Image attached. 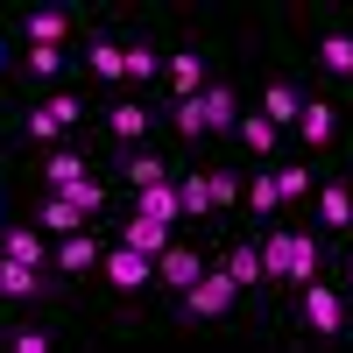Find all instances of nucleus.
<instances>
[{"label": "nucleus", "instance_id": "1", "mask_svg": "<svg viewBox=\"0 0 353 353\" xmlns=\"http://www.w3.org/2000/svg\"><path fill=\"white\" fill-rule=\"evenodd\" d=\"M318 261H325L318 233H304V226H290V233L269 226V233H261V269H269V283H311Z\"/></svg>", "mask_w": 353, "mask_h": 353}, {"label": "nucleus", "instance_id": "2", "mask_svg": "<svg viewBox=\"0 0 353 353\" xmlns=\"http://www.w3.org/2000/svg\"><path fill=\"white\" fill-rule=\"evenodd\" d=\"M78 121H85V99H78V92H43L36 106H28L21 134H28V141H43V149H64Z\"/></svg>", "mask_w": 353, "mask_h": 353}, {"label": "nucleus", "instance_id": "3", "mask_svg": "<svg viewBox=\"0 0 353 353\" xmlns=\"http://www.w3.org/2000/svg\"><path fill=\"white\" fill-rule=\"evenodd\" d=\"M297 290H304V332H311V339H339V332H346V283L311 276V283H297Z\"/></svg>", "mask_w": 353, "mask_h": 353}, {"label": "nucleus", "instance_id": "4", "mask_svg": "<svg viewBox=\"0 0 353 353\" xmlns=\"http://www.w3.org/2000/svg\"><path fill=\"white\" fill-rule=\"evenodd\" d=\"M233 297H241V283H233L219 261H205V276L184 290V318H205V325H212V318H226V311H233Z\"/></svg>", "mask_w": 353, "mask_h": 353}, {"label": "nucleus", "instance_id": "5", "mask_svg": "<svg viewBox=\"0 0 353 353\" xmlns=\"http://www.w3.org/2000/svg\"><path fill=\"white\" fill-rule=\"evenodd\" d=\"M99 276H106V290H121V297H134V290H149V276H156V254H141V248H106L99 254Z\"/></svg>", "mask_w": 353, "mask_h": 353}, {"label": "nucleus", "instance_id": "6", "mask_svg": "<svg viewBox=\"0 0 353 353\" xmlns=\"http://www.w3.org/2000/svg\"><path fill=\"white\" fill-rule=\"evenodd\" d=\"M297 141H304L311 156L339 149V106H332L325 92H304V113H297Z\"/></svg>", "mask_w": 353, "mask_h": 353}, {"label": "nucleus", "instance_id": "7", "mask_svg": "<svg viewBox=\"0 0 353 353\" xmlns=\"http://www.w3.org/2000/svg\"><path fill=\"white\" fill-rule=\"evenodd\" d=\"M311 212H318V233H353V184L346 176H325L311 191Z\"/></svg>", "mask_w": 353, "mask_h": 353}, {"label": "nucleus", "instance_id": "8", "mask_svg": "<svg viewBox=\"0 0 353 353\" xmlns=\"http://www.w3.org/2000/svg\"><path fill=\"white\" fill-rule=\"evenodd\" d=\"M99 254H106V248H99V233H64V241L50 248V269H57V276H92V269H99Z\"/></svg>", "mask_w": 353, "mask_h": 353}, {"label": "nucleus", "instance_id": "9", "mask_svg": "<svg viewBox=\"0 0 353 353\" xmlns=\"http://www.w3.org/2000/svg\"><path fill=\"white\" fill-rule=\"evenodd\" d=\"M36 297H50V269H28V261L0 254V304H36Z\"/></svg>", "mask_w": 353, "mask_h": 353}, {"label": "nucleus", "instance_id": "10", "mask_svg": "<svg viewBox=\"0 0 353 353\" xmlns=\"http://www.w3.org/2000/svg\"><path fill=\"white\" fill-rule=\"evenodd\" d=\"M36 226L64 241V233H85V226H92V212H85V205H71L64 191H43V198H36Z\"/></svg>", "mask_w": 353, "mask_h": 353}, {"label": "nucleus", "instance_id": "11", "mask_svg": "<svg viewBox=\"0 0 353 353\" xmlns=\"http://www.w3.org/2000/svg\"><path fill=\"white\" fill-rule=\"evenodd\" d=\"M198 106H205V134H233V121H241V92H233L226 78H205Z\"/></svg>", "mask_w": 353, "mask_h": 353}, {"label": "nucleus", "instance_id": "12", "mask_svg": "<svg viewBox=\"0 0 353 353\" xmlns=\"http://www.w3.org/2000/svg\"><path fill=\"white\" fill-rule=\"evenodd\" d=\"M205 78H212V64H205V50H176V57H163V85H170L176 99L205 92Z\"/></svg>", "mask_w": 353, "mask_h": 353}, {"label": "nucleus", "instance_id": "13", "mask_svg": "<svg viewBox=\"0 0 353 353\" xmlns=\"http://www.w3.org/2000/svg\"><path fill=\"white\" fill-rule=\"evenodd\" d=\"M156 276H163V283L176 290V297H184V290H191V283L205 276V254H198V248H184V241H170V248L156 254Z\"/></svg>", "mask_w": 353, "mask_h": 353}, {"label": "nucleus", "instance_id": "14", "mask_svg": "<svg viewBox=\"0 0 353 353\" xmlns=\"http://www.w3.org/2000/svg\"><path fill=\"white\" fill-rule=\"evenodd\" d=\"M254 113H261V121H276V128L290 134V128H297V113H304V92H297L290 78H269V85H261V106H254Z\"/></svg>", "mask_w": 353, "mask_h": 353}, {"label": "nucleus", "instance_id": "15", "mask_svg": "<svg viewBox=\"0 0 353 353\" xmlns=\"http://www.w3.org/2000/svg\"><path fill=\"white\" fill-rule=\"evenodd\" d=\"M318 71H332V78H353V28H339V21H325L318 28Z\"/></svg>", "mask_w": 353, "mask_h": 353}, {"label": "nucleus", "instance_id": "16", "mask_svg": "<svg viewBox=\"0 0 353 353\" xmlns=\"http://www.w3.org/2000/svg\"><path fill=\"white\" fill-rule=\"evenodd\" d=\"M36 176H43V191H78V184H85V176H92V163H85L78 149H50Z\"/></svg>", "mask_w": 353, "mask_h": 353}, {"label": "nucleus", "instance_id": "17", "mask_svg": "<svg viewBox=\"0 0 353 353\" xmlns=\"http://www.w3.org/2000/svg\"><path fill=\"white\" fill-rule=\"evenodd\" d=\"M176 212L184 219H219L212 212V170H176Z\"/></svg>", "mask_w": 353, "mask_h": 353}, {"label": "nucleus", "instance_id": "18", "mask_svg": "<svg viewBox=\"0 0 353 353\" xmlns=\"http://www.w3.org/2000/svg\"><path fill=\"white\" fill-rule=\"evenodd\" d=\"M233 141H241L254 163H269V156L283 149V128H276V121H261V113H241V121H233Z\"/></svg>", "mask_w": 353, "mask_h": 353}, {"label": "nucleus", "instance_id": "19", "mask_svg": "<svg viewBox=\"0 0 353 353\" xmlns=\"http://www.w3.org/2000/svg\"><path fill=\"white\" fill-rule=\"evenodd\" d=\"M219 269H226L233 283H241V297H248V290H269V269H261V241L226 248V261H219Z\"/></svg>", "mask_w": 353, "mask_h": 353}, {"label": "nucleus", "instance_id": "20", "mask_svg": "<svg viewBox=\"0 0 353 353\" xmlns=\"http://www.w3.org/2000/svg\"><path fill=\"white\" fill-rule=\"evenodd\" d=\"M170 176H176V170H170V156H163V149H134V156L121 163V184H128V191H149V184H170Z\"/></svg>", "mask_w": 353, "mask_h": 353}, {"label": "nucleus", "instance_id": "21", "mask_svg": "<svg viewBox=\"0 0 353 353\" xmlns=\"http://www.w3.org/2000/svg\"><path fill=\"white\" fill-rule=\"evenodd\" d=\"M0 254H8V261H28V269H50L43 226H0Z\"/></svg>", "mask_w": 353, "mask_h": 353}, {"label": "nucleus", "instance_id": "22", "mask_svg": "<svg viewBox=\"0 0 353 353\" xmlns=\"http://www.w3.org/2000/svg\"><path fill=\"white\" fill-rule=\"evenodd\" d=\"M21 36L43 43V50H64V43H71V8H36V14L21 21Z\"/></svg>", "mask_w": 353, "mask_h": 353}, {"label": "nucleus", "instance_id": "23", "mask_svg": "<svg viewBox=\"0 0 353 353\" xmlns=\"http://www.w3.org/2000/svg\"><path fill=\"white\" fill-rule=\"evenodd\" d=\"M149 128H156V121H149V106H141V99H113V106H106V134H113V141H141Z\"/></svg>", "mask_w": 353, "mask_h": 353}, {"label": "nucleus", "instance_id": "24", "mask_svg": "<svg viewBox=\"0 0 353 353\" xmlns=\"http://www.w3.org/2000/svg\"><path fill=\"white\" fill-rule=\"evenodd\" d=\"M163 78V50L156 43H121V85H149Z\"/></svg>", "mask_w": 353, "mask_h": 353}, {"label": "nucleus", "instance_id": "25", "mask_svg": "<svg viewBox=\"0 0 353 353\" xmlns=\"http://www.w3.org/2000/svg\"><path fill=\"white\" fill-rule=\"evenodd\" d=\"M170 233H176V226L141 219V212H128V219H121V241H128V248H141V254H163V248H170Z\"/></svg>", "mask_w": 353, "mask_h": 353}, {"label": "nucleus", "instance_id": "26", "mask_svg": "<svg viewBox=\"0 0 353 353\" xmlns=\"http://www.w3.org/2000/svg\"><path fill=\"white\" fill-rule=\"evenodd\" d=\"M241 205H248V212H261V219H269L276 205H283V191H276V170H269V163H261L254 176H241Z\"/></svg>", "mask_w": 353, "mask_h": 353}, {"label": "nucleus", "instance_id": "27", "mask_svg": "<svg viewBox=\"0 0 353 353\" xmlns=\"http://www.w3.org/2000/svg\"><path fill=\"white\" fill-rule=\"evenodd\" d=\"M276 170V191H283V205H304L311 191H318V170L311 163H269Z\"/></svg>", "mask_w": 353, "mask_h": 353}, {"label": "nucleus", "instance_id": "28", "mask_svg": "<svg viewBox=\"0 0 353 353\" xmlns=\"http://www.w3.org/2000/svg\"><path fill=\"white\" fill-rule=\"evenodd\" d=\"M134 212H141V219H163V226H176V219H184V212H176V176H170V184L134 191Z\"/></svg>", "mask_w": 353, "mask_h": 353}, {"label": "nucleus", "instance_id": "29", "mask_svg": "<svg viewBox=\"0 0 353 353\" xmlns=\"http://www.w3.org/2000/svg\"><path fill=\"white\" fill-rule=\"evenodd\" d=\"M85 71L106 78V85H121V43H113V36H92V43H85Z\"/></svg>", "mask_w": 353, "mask_h": 353}, {"label": "nucleus", "instance_id": "30", "mask_svg": "<svg viewBox=\"0 0 353 353\" xmlns=\"http://www.w3.org/2000/svg\"><path fill=\"white\" fill-rule=\"evenodd\" d=\"M8 353H57V332L50 325H14L8 332Z\"/></svg>", "mask_w": 353, "mask_h": 353}, {"label": "nucleus", "instance_id": "31", "mask_svg": "<svg viewBox=\"0 0 353 353\" xmlns=\"http://www.w3.org/2000/svg\"><path fill=\"white\" fill-rule=\"evenodd\" d=\"M170 121H176V141H198V134H205V106H198V92H191V99H176Z\"/></svg>", "mask_w": 353, "mask_h": 353}, {"label": "nucleus", "instance_id": "32", "mask_svg": "<svg viewBox=\"0 0 353 353\" xmlns=\"http://www.w3.org/2000/svg\"><path fill=\"white\" fill-rule=\"evenodd\" d=\"M28 78H57L64 71V50H43V43H28V64H21Z\"/></svg>", "mask_w": 353, "mask_h": 353}, {"label": "nucleus", "instance_id": "33", "mask_svg": "<svg viewBox=\"0 0 353 353\" xmlns=\"http://www.w3.org/2000/svg\"><path fill=\"white\" fill-rule=\"evenodd\" d=\"M226 205H241V176H233V170H212V212H226Z\"/></svg>", "mask_w": 353, "mask_h": 353}, {"label": "nucleus", "instance_id": "34", "mask_svg": "<svg viewBox=\"0 0 353 353\" xmlns=\"http://www.w3.org/2000/svg\"><path fill=\"white\" fill-rule=\"evenodd\" d=\"M0 71H8V36H0Z\"/></svg>", "mask_w": 353, "mask_h": 353}, {"label": "nucleus", "instance_id": "35", "mask_svg": "<svg viewBox=\"0 0 353 353\" xmlns=\"http://www.w3.org/2000/svg\"><path fill=\"white\" fill-rule=\"evenodd\" d=\"M346 290H353V269H346Z\"/></svg>", "mask_w": 353, "mask_h": 353}]
</instances>
